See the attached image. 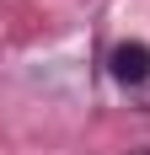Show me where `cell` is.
Listing matches in <instances>:
<instances>
[{
    "mask_svg": "<svg viewBox=\"0 0 150 155\" xmlns=\"http://www.w3.org/2000/svg\"><path fill=\"white\" fill-rule=\"evenodd\" d=\"M107 70H113L118 86H139V80H150V48L145 43H118L107 54Z\"/></svg>",
    "mask_w": 150,
    "mask_h": 155,
    "instance_id": "6da1fadb",
    "label": "cell"
}]
</instances>
